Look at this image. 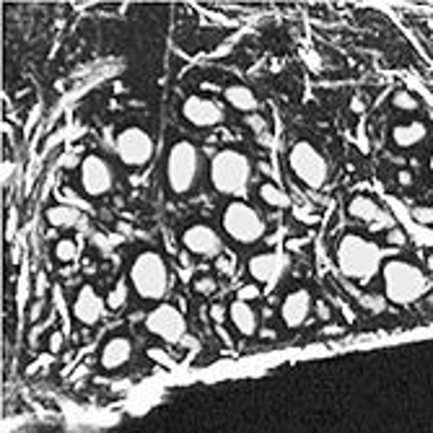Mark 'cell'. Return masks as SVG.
Wrapping results in <instances>:
<instances>
[{
	"mask_svg": "<svg viewBox=\"0 0 433 433\" xmlns=\"http://www.w3.org/2000/svg\"><path fill=\"white\" fill-rule=\"evenodd\" d=\"M379 260H382L379 246L364 237H356V234L345 237L338 246L340 270H342V275H348L350 281L368 283L379 270Z\"/></svg>",
	"mask_w": 433,
	"mask_h": 433,
	"instance_id": "1",
	"label": "cell"
},
{
	"mask_svg": "<svg viewBox=\"0 0 433 433\" xmlns=\"http://www.w3.org/2000/svg\"><path fill=\"white\" fill-rule=\"evenodd\" d=\"M211 182L223 195H244L249 182V161L237 151H221L211 161Z\"/></svg>",
	"mask_w": 433,
	"mask_h": 433,
	"instance_id": "2",
	"label": "cell"
},
{
	"mask_svg": "<svg viewBox=\"0 0 433 433\" xmlns=\"http://www.w3.org/2000/svg\"><path fill=\"white\" fill-rule=\"evenodd\" d=\"M384 283H387V296L397 304H410L420 298L428 291V278L410 262H389L384 267Z\"/></svg>",
	"mask_w": 433,
	"mask_h": 433,
	"instance_id": "3",
	"label": "cell"
},
{
	"mask_svg": "<svg viewBox=\"0 0 433 433\" xmlns=\"http://www.w3.org/2000/svg\"><path fill=\"white\" fill-rule=\"evenodd\" d=\"M130 278H133V288L140 293L143 298H164L166 288H169V272H166V265L156 252H143L138 257L133 270H130Z\"/></svg>",
	"mask_w": 433,
	"mask_h": 433,
	"instance_id": "4",
	"label": "cell"
},
{
	"mask_svg": "<svg viewBox=\"0 0 433 433\" xmlns=\"http://www.w3.org/2000/svg\"><path fill=\"white\" fill-rule=\"evenodd\" d=\"M197 171H200V156L197 148L187 140H182L171 148L169 161H166V177L174 192H187L197 182Z\"/></svg>",
	"mask_w": 433,
	"mask_h": 433,
	"instance_id": "5",
	"label": "cell"
},
{
	"mask_svg": "<svg viewBox=\"0 0 433 433\" xmlns=\"http://www.w3.org/2000/svg\"><path fill=\"white\" fill-rule=\"evenodd\" d=\"M223 229L241 244H252L265 234V221L262 215L246 203H231L223 213Z\"/></svg>",
	"mask_w": 433,
	"mask_h": 433,
	"instance_id": "6",
	"label": "cell"
},
{
	"mask_svg": "<svg viewBox=\"0 0 433 433\" xmlns=\"http://www.w3.org/2000/svg\"><path fill=\"white\" fill-rule=\"evenodd\" d=\"M291 169L304 182L306 187L319 189L327 182V161L312 143H296L291 151Z\"/></svg>",
	"mask_w": 433,
	"mask_h": 433,
	"instance_id": "7",
	"label": "cell"
},
{
	"mask_svg": "<svg viewBox=\"0 0 433 433\" xmlns=\"http://www.w3.org/2000/svg\"><path fill=\"white\" fill-rule=\"evenodd\" d=\"M117 156L128 166H143L151 161L153 143L140 128H128L125 133H119L117 138Z\"/></svg>",
	"mask_w": 433,
	"mask_h": 433,
	"instance_id": "8",
	"label": "cell"
},
{
	"mask_svg": "<svg viewBox=\"0 0 433 433\" xmlns=\"http://www.w3.org/2000/svg\"><path fill=\"white\" fill-rule=\"evenodd\" d=\"M148 330L153 335H159L164 338L166 342H179V340L185 338V330H187V324H185V317L179 314L174 306H159V309H153L148 319Z\"/></svg>",
	"mask_w": 433,
	"mask_h": 433,
	"instance_id": "9",
	"label": "cell"
},
{
	"mask_svg": "<svg viewBox=\"0 0 433 433\" xmlns=\"http://www.w3.org/2000/svg\"><path fill=\"white\" fill-rule=\"evenodd\" d=\"M81 185L88 195H104L112 187V169L99 156H86L81 164Z\"/></svg>",
	"mask_w": 433,
	"mask_h": 433,
	"instance_id": "10",
	"label": "cell"
},
{
	"mask_svg": "<svg viewBox=\"0 0 433 433\" xmlns=\"http://www.w3.org/2000/svg\"><path fill=\"white\" fill-rule=\"evenodd\" d=\"M185 117L192 122V125H200V128H213L223 122V107L213 99H203V96H189L185 102Z\"/></svg>",
	"mask_w": 433,
	"mask_h": 433,
	"instance_id": "11",
	"label": "cell"
},
{
	"mask_svg": "<svg viewBox=\"0 0 433 433\" xmlns=\"http://www.w3.org/2000/svg\"><path fill=\"white\" fill-rule=\"evenodd\" d=\"M185 246L192 249L195 255H205V257H215L221 255V237L211 229V226H203V223H197V226H189L185 231Z\"/></svg>",
	"mask_w": 433,
	"mask_h": 433,
	"instance_id": "12",
	"label": "cell"
},
{
	"mask_svg": "<svg viewBox=\"0 0 433 433\" xmlns=\"http://www.w3.org/2000/svg\"><path fill=\"white\" fill-rule=\"evenodd\" d=\"M283 265H286V260L281 255H257L249 262V272L255 275V281L272 286V283H278V278H281Z\"/></svg>",
	"mask_w": 433,
	"mask_h": 433,
	"instance_id": "13",
	"label": "cell"
},
{
	"mask_svg": "<svg viewBox=\"0 0 433 433\" xmlns=\"http://www.w3.org/2000/svg\"><path fill=\"white\" fill-rule=\"evenodd\" d=\"M309 306H312V298L306 291H293L286 296L283 301V322L288 327H301L309 317Z\"/></svg>",
	"mask_w": 433,
	"mask_h": 433,
	"instance_id": "14",
	"label": "cell"
},
{
	"mask_svg": "<svg viewBox=\"0 0 433 433\" xmlns=\"http://www.w3.org/2000/svg\"><path fill=\"white\" fill-rule=\"evenodd\" d=\"M102 312H104V301L96 296V291L91 286H84L76 298V317L84 324H96Z\"/></svg>",
	"mask_w": 433,
	"mask_h": 433,
	"instance_id": "15",
	"label": "cell"
},
{
	"mask_svg": "<svg viewBox=\"0 0 433 433\" xmlns=\"http://www.w3.org/2000/svg\"><path fill=\"white\" fill-rule=\"evenodd\" d=\"M350 215L353 218H361V221L371 223V226H389L392 218L379 208V205L371 200V197H353L350 200Z\"/></svg>",
	"mask_w": 433,
	"mask_h": 433,
	"instance_id": "16",
	"label": "cell"
},
{
	"mask_svg": "<svg viewBox=\"0 0 433 433\" xmlns=\"http://www.w3.org/2000/svg\"><path fill=\"white\" fill-rule=\"evenodd\" d=\"M133 356V345L128 338H114L109 340L102 350V366L104 368H119L122 364H128V358Z\"/></svg>",
	"mask_w": 433,
	"mask_h": 433,
	"instance_id": "17",
	"label": "cell"
},
{
	"mask_svg": "<svg viewBox=\"0 0 433 433\" xmlns=\"http://www.w3.org/2000/svg\"><path fill=\"white\" fill-rule=\"evenodd\" d=\"M231 319H234V324H237V330L241 335H255L257 332V317L244 301H234L231 304Z\"/></svg>",
	"mask_w": 433,
	"mask_h": 433,
	"instance_id": "18",
	"label": "cell"
},
{
	"mask_svg": "<svg viewBox=\"0 0 433 433\" xmlns=\"http://www.w3.org/2000/svg\"><path fill=\"white\" fill-rule=\"evenodd\" d=\"M226 99H229V104H234V107L241 112L257 109L255 94H252L246 86H229V88H226Z\"/></svg>",
	"mask_w": 433,
	"mask_h": 433,
	"instance_id": "19",
	"label": "cell"
},
{
	"mask_svg": "<svg viewBox=\"0 0 433 433\" xmlns=\"http://www.w3.org/2000/svg\"><path fill=\"white\" fill-rule=\"evenodd\" d=\"M47 221L58 229H65V226H76L78 223V211L70 208V205H55L47 211Z\"/></svg>",
	"mask_w": 433,
	"mask_h": 433,
	"instance_id": "20",
	"label": "cell"
},
{
	"mask_svg": "<svg viewBox=\"0 0 433 433\" xmlns=\"http://www.w3.org/2000/svg\"><path fill=\"white\" fill-rule=\"evenodd\" d=\"M425 138V125L420 122H413V125H405V128L394 130V140L399 145H415Z\"/></svg>",
	"mask_w": 433,
	"mask_h": 433,
	"instance_id": "21",
	"label": "cell"
},
{
	"mask_svg": "<svg viewBox=\"0 0 433 433\" xmlns=\"http://www.w3.org/2000/svg\"><path fill=\"white\" fill-rule=\"evenodd\" d=\"M260 197H262L267 205H272V208H286V205H288V195H286L278 185H262V187H260Z\"/></svg>",
	"mask_w": 433,
	"mask_h": 433,
	"instance_id": "22",
	"label": "cell"
},
{
	"mask_svg": "<svg viewBox=\"0 0 433 433\" xmlns=\"http://www.w3.org/2000/svg\"><path fill=\"white\" fill-rule=\"evenodd\" d=\"M55 255H58V260H62V262H70V260H76V255H78L76 241H70V239H62V241L58 244V249H55Z\"/></svg>",
	"mask_w": 433,
	"mask_h": 433,
	"instance_id": "23",
	"label": "cell"
},
{
	"mask_svg": "<svg viewBox=\"0 0 433 433\" xmlns=\"http://www.w3.org/2000/svg\"><path fill=\"white\" fill-rule=\"evenodd\" d=\"M394 107H399V109H415L418 102L413 99V96L408 94V91H399V94H394Z\"/></svg>",
	"mask_w": 433,
	"mask_h": 433,
	"instance_id": "24",
	"label": "cell"
},
{
	"mask_svg": "<svg viewBox=\"0 0 433 433\" xmlns=\"http://www.w3.org/2000/svg\"><path fill=\"white\" fill-rule=\"evenodd\" d=\"M125 293H128V288H125V286H117V288L112 291V296H109V306H112V309H119V306L125 304Z\"/></svg>",
	"mask_w": 433,
	"mask_h": 433,
	"instance_id": "25",
	"label": "cell"
},
{
	"mask_svg": "<svg viewBox=\"0 0 433 433\" xmlns=\"http://www.w3.org/2000/svg\"><path fill=\"white\" fill-rule=\"evenodd\" d=\"M257 296H260V288H257V286H244V288L239 291V301H244V304Z\"/></svg>",
	"mask_w": 433,
	"mask_h": 433,
	"instance_id": "26",
	"label": "cell"
},
{
	"mask_svg": "<svg viewBox=\"0 0 433 433\" xmlns=\"http://www.w3.org/2000/svg\"><path fill=\"white\" fill-rule=\"evenodd\" d=\"M415 218L420 223H433V208H418Z\"/></svg>",
	"mask_w": 433,
	"mask_h": 433,
	"instance_id": "27",
	"label": "cell"
},
{
	"mask_svg": "<svg viewBox=\"0 0 433 433\" xmlns=\"http://www.w3.org/2000/svg\"><path fill=\"white\" fill-rule=\"evenodd\" d=\"M148 356L153 358V361H159V364H164V366H171V361L166 358V353L164 350H159V348H151L148 350Z\"/></svg>",
	"mask_w": 433,
	"mask_h": 433,
	"instance_id": "28",
	"label": "cell"
},
{
	"mask_svg": "<svg viewBox=\"0 0 433 433\" xmlns=\"http://www.w3.org/2000/svg\"><path fill=\"white\" fill-rule=\"evenodd\" d=\"M389 241H392V244H402V241H405V237H402L399 231H392V234H389Z\"/></svg>",
	"mask_w": 433,
	"mask_h": 433,
	"instance_id": "29",
	"label": "cell"
},
{
	"mask_svg": "<svg viewBox=\"0 0 433 433\" xmlns=\"http://www.w3.org/2000/svg\"><path fill=\"white\" fill-rule=\"evenodd\" d=\"M60 345H62V340H60V335H52L50 348H52V350H60Z\"/></svg>",
	"mask_w": 433,
	"mask_h": 433,
	"instance_id": "30",
	"label": "cell"
},
{
	"mask_svg": "<svg viewBox=\"0 0 433 433\" xmlns=\"http://www.w3.org/2000/svg\"><path fill=\"white\" fill-rule=\"evenodd\" d=\"M399 182H402V185H410V174H408V171H402V174H399Z\"/></svg>",
	"mask_w": 433,
	"mask_h": 433,
	"instance_id": "31",
	"label": "cell"
},
{
	"mask_svg": "<svg viewBox=\"0 0 433 433\" xmlns=\"http://www.w3.org/2000/svg\"><path fill=\"white\" fill-rule=\"evenodd\" d=\"M428 265H431V270H433V257H431V260H428Z\"/></svg>",
	"mask_w": 433,
	"mask_h": 433,
	"instance_id": "32",
	"label": "cell"
},
{
	"mask_svg": "<svg viewBox=\"0 0 433 433\" xmlns=\"http://www.w3.org/2000/svg\"><path fill=\"white\" fill-rule=\"evenodd\" d=\"M431 174H433V156H431Z\"/></svg>",
	"mask_w": 433,
	"mask_h": 433,
	"instance_id": "33",
	"label": "cell"
}]
</instances>
